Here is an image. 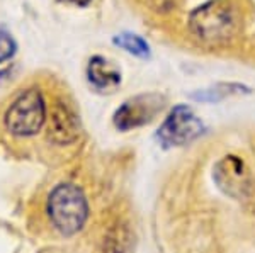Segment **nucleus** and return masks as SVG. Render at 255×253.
<instances>
[{
	"mask_svg": "<svg viewBox=\"0 0 255 253\" xmlns=\"http://www.w3.org/2000/svg\"><path fill=\"white\" fill-rule=\"evenodd\" d=\"M80 121L75 111L63 100H56L49 112L48 138L56 145H70L79 138Z\"/></svg>",
	"mask_w": 255,
	"mask_h": 253,
	"instance_id": "7",
	"label": "nucleus"
},
{
	"mask_svg": "<svg viewBox=\"0 0 255 253\" xmlns=\"http://www.w3.org/2000/svg\"><path fill=\"white\" fill-rule=\"evenodd\" d=\"M67 2H72V3H75V5H80V7H85V5H89L92 0H67Z\"/></svg>",
	"mask_w": 255,
	"mask_h": 253,
	"instance_id": "12",
	"label": "nucleus"
},
{
	"mask_svg": "<svg viewBox=\"0 0 255 253\" xmlns=\"http://www.w3.org/2000/svg\"><path fill=\"white\" fill-rule=\"evenodd\" d=\"M48 216L55 230L63 236H73L89 218V204L84 190L75 183H60L48 197Z\"/></svg>",
	"mask_w": 255,
	"mask_h": 253,
	"instance_id": "2",
	"label": "nucleus"
},
{
	"mask_svg": "<svg viewBox=\"0 0 255 253\" xmlns=\"http://www.w3.org/2000/svg\"><path fill=\"white\" fill-rule=\"evenodd\" d=\"M163 107V97L158 93H143L123 102V105L114 114V124L121 131L138 128L153 119V116Z\"/></svg>",
	"mask_w": 255,
	"mask_h": 253,
	"instance_id": "6",
	"label": "nucleus"
},
{
	"mask_svg": "<svg viewBox=\"0 0 255 253\" xmlns=\"http://www.w3.org/2000/svg\"><path fill=\"white\" fill-rule=\"evenodd\" d=\"M204 131V124L189 105H175L158 128L157 138L165 148L184 146Z\"/></svg>",
	"mask_w": 255,
	"mask_h": 253,
	"instance_id": "4",
	"label": "nucleus"
},
{
	"mask_svg": "<svg viewBox=\"0 0 255 253\" xmlns=\"http://www.w3.org/2000/svg\"><path fill=\"white\" fill-rule=\"evenodd\" d=\"M113 43L119 46L121 50L128 51L129 55L138 56V58H148L150 56V46L141 36L133 34V32H121L114 36Z\"/></svg>",
	"mask_w": 255,
	"mask_h": 253,
	"instance_id": "10",
	"label": "nucleus"
},
{
	"mask_svg": "<svg viewBox=\"0 0 255 253\" xmlns=\"http://www.w3.org/2000/svg\"><path fill=\"white\" fill-rule=\"evenodd\" d=\"M5 128L14 136H34L46 121V102L39 88L20 92L5 112Z\"/></svg>",
	"mask_w": 255,
	"mask_h": 253,
	"instance_id": "3",
	"label": "nucleus"
},
{
	"mask_svg": "<svg viewBox=\"0 0 255 253\" xmlns=\"http://www.w3.org/2000/svg\"><path fill=\"white\" fill-rule=\"evenodd\" d=\"M213 178L218 187L233 199L245 197L252 189V177L249 169L245 167L244 160L235 155H228L216 163Z\"/></svg>",
	"mask_w": 255,
	"mask_h": 253,
	"instance_id": "5",
	"label": "nucleus"
},
{
	"mask_svg": "<svg viewBox=\"0 0 255 253\" xmlns=\"http://www.w3.org/2000/svg\"><path fill=\"white\" fill-rule=\"evenodd\" d=\"M250 88L242 84H218L211 88H204V90H197L192 93V99L203 100V102H220L230 95H237V93H249Z\"/></svg>",
	"mask_w": 255,
	"mask_h": 253,
	"instance_id": "9",
	"label": "nucleus"
},
{
	"mask_svg": "<svg viewBox=\"0 0 255 253\" xmlns=\"http://www.w3.org/2000/svg\"><path fill=\"white\" fill-rule=\"evenodd\" d=\"M15 50H17V44L14 38L7 31L0 29V63L10 60L15 55Z\"/></svg>",
	"mask_w": 255,
	"mask_h": 253,
	"instance_id": "11",
	"label": "nucleus"
},
{
	"mask_svg": "<svg viewBox=\"0 0 255 253\" xmlns=\"http://www.w3.org/2000/svg\"><path fill=\"white\" fill-rule=\"evenodd\" d=\"M194 39L209 48L230 44L242 31V14L233 0H208L189 14Z\"/></svg>",
	"mask_w": 255,
	"mask_h": 253,
	"instance_id": "1",
	"label": "nucleus"
},
{
	"mask_svg": "<svg viewBox=\"0 0 255 253\" xmlns=\"http://www.w3.org/2000/svg\"><path fill=\"white\" fill-rule=\"evenodd\" d=\"M87 79L97 92H114L121 85V72L104 56H92L87 67Z\"/></svg>",
	"mask_w": 255,
	"mask_h": 253,
	"instance_id": "8",
	"label": "nucleus"
}]
</instances>
